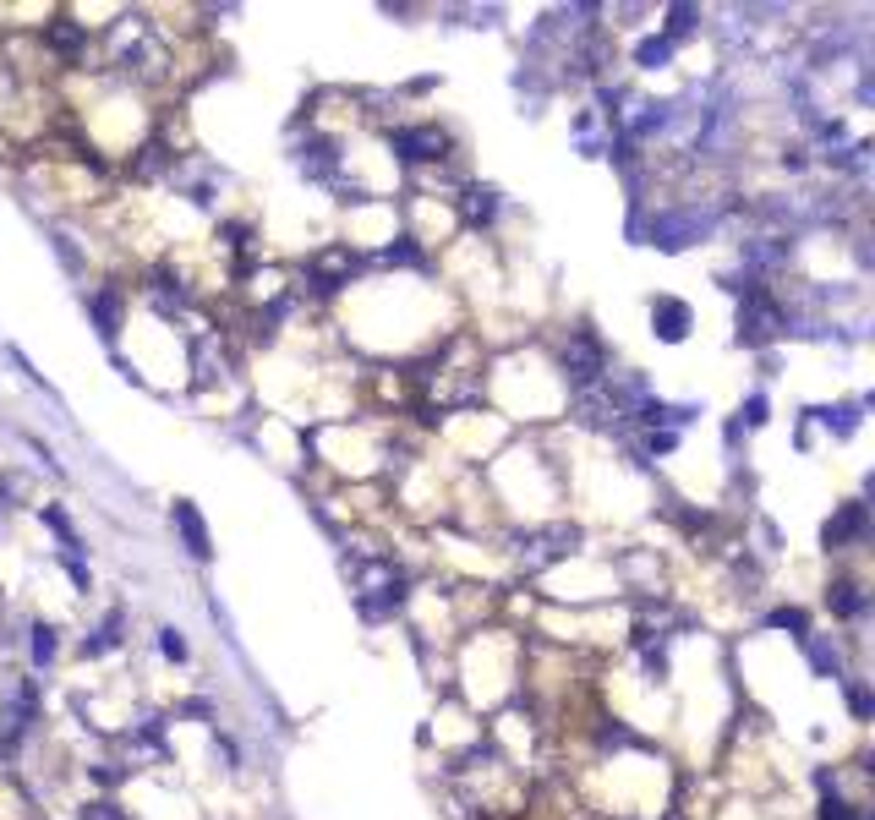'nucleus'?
Returning a JSON list of instances; mask_svg holds the SVG:
<instances>
[{
	"label": "nucleus",
	"instance_id": "1",
	"mask_svg": "<svg viewBox=\"0 0 875 820\" xmlns=\"http://www.w3.org/2000/svg\"><path fill=\"white\" fill-rule=\"evenodd\" d=\"M783 328V318H777V307H766L761 296H750V307L739 312V339L744 345H766V339Z\"/></svg>",
	"mask_w": 875,
	"mask_h": 820
},
{
	"label": "nucleus",
	"instance_id": "2",
	"mask_svg": "<svg viewBox=\"0 0 875 820\" xmlns=\"http://www.w3.org/2000/svg\"><path fill=\"white\" fill-rule=\"evenodd\" d=\"M651 323H657V339L679 345V339L690 334V307H684V301H657V307H651Z\"/></svg>",
	"mask_w": 875,
	"mask_h": 820
},
{
	"label": "nucleus",
	"instance_id": "3",
	"mask_svg": "<svg viewBox=\"0 0 875 820\" xmlns=\"http://www.w3.org/2000/svg\"><path fill=\"white\" fill-rule=\"evenodd\" d=\"M175 525H181L186 553H192V558H208V553H214V547H208V525H203V514H197L192 503H175Z\"/></svg>",
	"mask_w": 875,
	"mask_h": 820
},
{
	"label": "nucleus",
	"instance_id": "4",
	"mask_svg": "<svg viewBox=\"0 0 875 820\" xmlns=\"http://www.w3.org/2000/svg\"><path fill=\"white\" fill-rule=\"evenodd\" d=\"M564 367L575 372V383H597V372H602V356H597V345H591L586 334L569 345V356H564Z\"/></svg>",
	"mask_w": 875,
	"mask_h": 820
},
{
	"label": "nucleus",
	"instance_id": "5",
	"mask_svg": "<svg viewBox=\"0 0 875 820\" xmlns=\"http://www.w3.org/2000/svg\"><path fill=\"white\" fill-rule=\"evenodd\" d=\"M848 536H865V503H848V509L826 525V547H843Z\"/></svg>",
	"mask_w": 875,
	"mask_h": 820
},
{
	"label": "nucleus",
	"instance_id": "6",
	"mask_svg": "<svg viewBox=\"0 0 875 820\" xmlns=\"http://www.w3.org/2000/svg\"><path fill=\"white\" fill-rule=\"evenodd\" d=\"M695 230H706V225H700V219H657V230H651V236H657V246L679 252V246H690Z\"/></svg>",
	"mask_w": 875,
	"mask_h": 820
},
{
	"label": "nucleus",
	"instance_id": "7",
	"mask_svg": "<svg viewBox=\"0 0 875 820\" xmlns=\"http://www.w3.org/2000/svg\"><path fill=\"white\" fill-rule=\"evenodd\" d=\"M400 148H405V159H433L443 148V137L438 132H400Z\"/></svg>",
	"mask_w": 875,
	"mask_h": 820
},
{
	"label": "nucleus",
	"instance_id": "8",
	"mask_svg": "<svg viewBox=\"0 0 875 820\" xmlns=\"http://www.w3.org/2000/svg\"><path fill=\"white\" fill-rule=\"evenodd\" d=\"M635 61L646 66V72H657L662 61H668V39H640V50H635Z\"/></svg>",
	"mask_w": 875,
	"mask_h": 820
},
{
	"label": "nucleus",
	"instance_id": "9",
	"mask_svg": "<svg viewBox=\"0 0 875 820\" xmlns=\"http://www.w3.org/2000/svg\"><path fill=\"white\" fill-rule=\"evenodd\" d=\"M832 607H837V613H848V618H854V613H865V596H859L854 585H837V591H832Z\"/></svg>",
	"mask_w": 875,
	"mask_h": 820
},
{
	"label": "nucleus",
	"instance_id": "10",
	"mask_svg": "<svg viewBox=\"0 0 875 820\" xmlns=\"http://www.w3.org/2000/svg\"><path fill=\"white\" fill-rule=\"evenodd\" d=\"M50 656H55V629L50 624H39V629H33V662H50Z\"/></svg>",
	"mask_w": 875,
	"mask_h": 820
},
{
	"label": "nucleus",
	"instance_id": "11",
	"mask_svg": "<svg viewBox=\"0 0 875 820\" xmlns=\"http://www.w3.org/2000/svg\"><path fill=\"white\" fill-rule=\"evenodd\" d=\"M93 312H99V323H104L99 334L115 339V296H99V301H93Z\"/></svg>",
	"mask_w": 875,
	"mask_h": 820
},
{
	"label": "nucleus",
	"instance_id": "12",
	"mask_svg": "<svg viewBox=\"0 0 875 820\" xmlns=\"http://www.w3.org/2000/svg\"><path fill=\"white\" fill-rule=\"evenodd\" d=\"M159 651H165V656H175V662H181V656H186V640L175 635V629H165V635H159Z\"/></svg>",
	"mask_w": 875,
	"mask_h": 820
},
{
	"label": "nucleus",
	"instance_id": "13",
	"mask_svg": "<svg viewBox=\"0 0 875 820\" xmlns=\"http://www.w3.org/2000/svg\"><path fill=\"white\" fill-rule=\"evenodd\" d=\"M772 624H777V629H799V635H804V613H793V607H783Z\"/></svg>",
	"mask_w": 875,
	"mask_h": 820
},
{
	"label": "nucleus",
	"instance_id": "14",
	"mask_svg": "<svg viewBox=\"0 0 875 820\" xmlns=\"http://www.w3.org/2000/svg\"><path fill=\"white\" fill-rule=\"evenodd\" d=\"M695 28V11L690 6H673V33H690Z\"/></svg>",
	"mask_w": 875,
	"mask_h": 820
},
{
	"label": "nucleus",
	"instance_id": "15",
	"mask_svg": "<svg viewBox=\"0 0 875 820\" xmlns=\"http://www.w3.org/2000/svg\"><path fill=\"white\" fill-rule=\"evenodd\" d=\"M744 416H750V427H761V421H766V400H750V405H744Z\"/></svg>",
	"mask_w": 875,
	"mask_h": 820
}]
</instances>
